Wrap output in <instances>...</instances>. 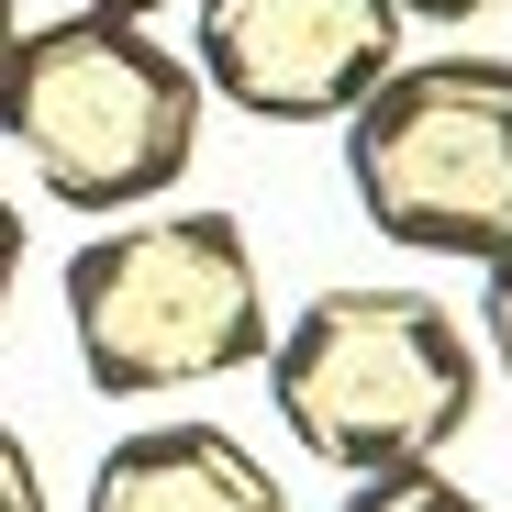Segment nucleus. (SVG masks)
I'll list each match as a JSON object with an SVG mask.
<instances>
[{
	"mask_svg": "<svg viewBox=\"0 0 512 512\" xmlns=\"http://www.w3.org/2000/svg\"><path fill=\"white\" fill-rule=\"evenodd\" d=\"M201 112V67L123 12H45L0 56V134L45 179V201L90 223L179 190V167L201 156Z\"/></svg>",
	"mask_w": 512,
	"mask_h": 512,
	"instance_id": "obj_1",
	"label": "nucleus"
},
{
	"mask_svg": "<svg viewBox=\"0 0 512 512\" xmlns=\"http://www.w3.org/2000/svg\"><path fill=\"white\" fill-rule=\"evenodd\" d=\"M268 401L346 479L435 468L479 412V346L435 290L346 279V290H312L268 334Z\"/></svg>",
	"mask_w": 512,
	"mask_h": 512,
	"instance_id": "obj_2",
	"label": "nucleus"
},
{
	"mask_svg": "<svg viewBox=\"0 0 512 512\" xmlns=\"http://www.w3.org/2000/svg\"><path fill=\"white\" fill-rule=\"evenodd\" d=\"M78 379L101 401H167L268 357V268L234 212H112L56 268Z\"/></svg>",
	"mask_w": 512,
	"mask_h": 512,
	"instance_id": "obj_3",
	"label": "nucleus"
},
{
	"mask_svg": "<svg viewBox=\"0 0 512 512\" xmlns=\"http://www.w3.org/2000/svg\"><path fill=\"white\" fill-rule=\"evenodd\" d=\"M357 212L412 256L512 245V56H401L346 112Z\"/></svg>",
	"mask_w": 512,
	"mask_h": 512,
	"instance_id": "obj_4",
	"label": "nucleus"
},
{
	"mask_svg": "<svg viewBox=\"0 0 512 512\" xmlns=\"http://www.w3.org/2000/svg\"><path fill=\"white\" fill-rule=\"evenodd\" d=\"M190 67L245 123H346L401 67V0H201Z\"/></svg>",
	"mask_w": 512,
	"mask_h": 512,
	"instance_id": "obj_5",
	"label": "nucleus"
},
{
	"mask_svg": "<svg viewBox=\"0 0 512 512\" xmlns=\"http://www.w3.org/2000/svg\"><path fill=\"white\" fill-rule=\"evenodd\" d=\"M78 512H290V490H279V468L245 435L179 412V423H134V435L90 468Z\"/></svg>",
	"mask_w": 512,
	"mask_h": 512,
	"instance_id": "obj_6",
	"label": "nucleus"
},
{
	"mask_svg": "<svg viewBox=\"0 0 512 512\" xmlns=\"http://www.w3.org/2000/svg\"><path fill=\"white\" fill-rule=\"evenodd\" d=\"M334 512H490L479 490H457L446 468H379V479H357Z\"/></svg>",
	"mask_w": 512,
	"mask_h": 512,
	"instance_id": "obj_7",
	"label": "nucleus"
},
{
	"mask_svg": "<svg viewBox=\"0 0 512 512\" xmlns=\"http://www.w3.org/2000/svg\"><path fill=\"white\" fill-rule=\"evenodd\" d=\"M479 346H490V368L512 379V245L490 256V290H479Z\"/></svg>",
	"mask_w": 512,
	"mask_h": 512,
	"instance_id": "obj_8",
	"label": "nucleus"
},
{
	"mask_svg": "<svg viewBox=\"0 0 512 512\" xmlns=\"http://www.w3.org/2000/svg\"><path fill=\"white\" fill-rule=\"evenodd\" d=\"M0 512H45V468H34V446L0 423Z\"/></svg>",
	"mask_w": 512,
	"mask_h": 512,
	"instance_id": "obj_9",
	"label": "nucleus"
},
{
	"mask_svg": "<svg viewBox=\"0 0 512 512\" xmlns=\"http://www.w3.org/2000/svg\"><path fill=\"white\" fill-rule=\"evenodd\" d=\"M12 290H23V201L0 190V312H12Z\"/></svg>",
	"mask_w": 512,
	"mask_h": 512,
	"instance_id": "obj_10",
	"label": "nucleus"
},
{
	"mask_svg": "<svg viewBox=\"0 0 512 512\" xmlns=\"http://www.w3.org/2000/svg\"><path fill=\"white\" fill-rule=\"evenodd\" d=\"M412 12H423V23H468V12H490V0H401V23H412Z\"/></svg>",
	"mask_w": 512,
	"mask_h": 512,
	"instance_id": "obj_11",
	"label": "nucleus"
},
{
	"mask_svg": "<svg viewBox=\"0 0 512 512\" xmlns=\"http://www.w3.org/2000/svg\"><path fill=\"white\" fill-rule=\"evenodd\" d=\"M78 12H123V23H156L167 0H78Z\"/></svg>",
	"mask_w": 512,
	"mask_h": 512,
	"instance_id": "obj_12",
	"label": "nucleus"
},
{
	"mask_svg": "<svg viewBox=\"0 0 512 512\" xmlns=\"http://www.w3.org/2000/svg\"><path fill=\"white\" fill-rule=\"evenodd\" d=\"M12 34H23V0H0V56H12Z\"/></svg>",
	"mask_w": 512,
	"mask_h": 512,
	"instance_id": "obj_13",
	"label": "nucleus"
}]
</instances>
